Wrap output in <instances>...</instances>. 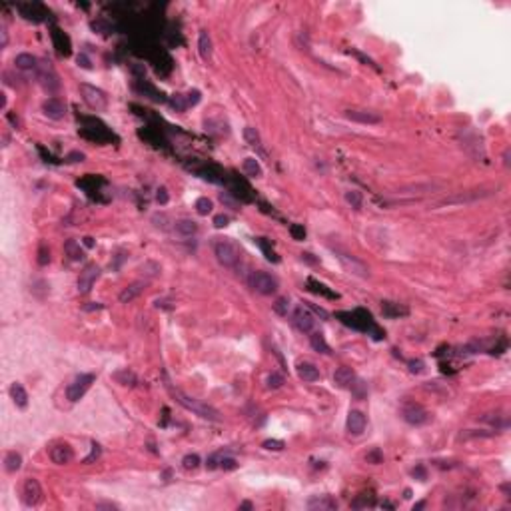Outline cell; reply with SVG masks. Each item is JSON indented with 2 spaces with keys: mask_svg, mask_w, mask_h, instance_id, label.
Masks as SVG:
<instances>
[{
  "mask_svg": "<svg viewBox=\"0 0 511 511\" xmlns=\"http://www.w3.org/2000/svg\"><path fill=\"white\" fill-rule=\"evenodd\" d=\"M294 324L300 332H312L314 326H316V320L304 306H300V308L294 310Z\"/></svg>",
  "mask_w": 511,
  "mask_h": 511,
  "instance_id": "obj_10",
  "label": "cell"
},
{
  "mask_svg": "<svg viewBox=\"0 0 511 511\" xmlns=\"http://www.w3.org/2000/svg\"><path fill=\"white\" fill-rule=\"evenodd\" d=\"M365 459H367L369 463H381V461H383V455H381L379 449H373V451H369V453L365 455Z\"/></svg>",
  "mask_w": 511,
  "mask_h": 511,
  "instance_id": "obj_43",
  "label": "cell"
},
{
  "mask_svg": "<svg viewBox=\"0 0 511 511\" xmlns=\"http://www.w3.org/2000/svg\"><path fill=\"white\" fill-rule=\"evenodd\" d=\"M228 222H230V218H228L226 214H218V216L214 218V226H216V228H226Z\"/></svg>",
  "mask_w": 511,
  "mask_h": 511,
  "instance_id": "obj_47",
  "label": "cell"
},
{
  "mask_svg": "<svg viewBox=\"0 0 511 511\" xmlns=\"http://www.w3.org/2000/svg\"><path fill=\"white\" fill-rule=\"evenodd\" d=\"M170 106L176 110V112H184V110H186V106H188L186 96H182V94H174V96L170 98Z\"/></svg>",
  "mask_w": 511,
  "mask_h": 511,
  "instance_id": "obj_36",
  "label": "cell"
},
{
  "mask_svg": "<svg viewBox=\"0 0 511 511\" xmlns=\"http://www.w3.org/2000/svg\"><path fill=\"white\" fill-rule=\"evenodd\" d=\"M78 64L82 68H92V62H90V58L86 54H78Z\"/></svg>",
  "mask_w": 511,
  "mask_h": 511,
  "instance_id": "obj_51",
  "label": "cell"
},
{
  "mask_svg": "<svg viewBox=\"0 0 511 511\" xmlns=\"http://www.w3.org/2000/svg\"><path fill=\"white\" fill-rule=\"evenodd\" d=\"M174 230H176L178 236L190 238V236H194V234L198 232V224H196L194 220H190V218H182V220H176V222H174Z\"/></svg>",
  "mask_w": 511,
  "mask_h": 511,
  "instance_id": "obj_19",
  "label": "cell"
},
{
  "mask_svg": "<svg viewBox=\"0 0 511 511\" xmlns=\"http://www.w3.org/2000/svg\"><path fill=\"white\" fill-rule=\"evenodd\" d=\"M82 244H84L86 248H92V246H94V240H92L90 236H86V238H82Z\"/></svg>",
  "mask_w": 511,
  "mask_h": 511,
  "instance_id": "obj_54",
  "label": "cell"
},
{
  "mask_svg": "<svg viewBox=\"0 0 511 511\" xmlns=\"http://www.w3.org/2000/svg\"><path fill=\"white\" fill-rule=\"evenodd\" d=\"M338 258H340V262L343 264V268H345L349 274H353V276H359V278H367V276H369V270H367V266H365V264H361L359 260H355V258L347 256V254H340Z\"/></svg>",
  "mask_w": 511,
  "mask_h": 511,
  "instance_id": "obj_13",
  "label": "cell"
},
{
  "mask_svg": "<svg viewBox=\"0 0 511 511\" xmlns=\"http://www.w3.org/2000/svg\"><path fill=\"white\" fill-rule=\"evenodd\" d=\"M98 276H100V268H98L96 264H88V266L80 272V278H78V292H80V294H88V292L94 288Z\"/></svg>",
  "mask_w": 511,
  "mask_h": 511,
  "instance_id": "obj_9",
  "label": "cell"
},
{
  "mask_svg": "<svg viewBox=\"0 0 511 511\" xmlns=\"http://www.w3.org/2000/svg\"><path fill=\"white\" fill-rule=\"evenodd\" d=\"M94 373H80V375H76L74 379H72V383H68V387H66V397L70 399V401H78V399H82L84 397V393L90 389V385L94 383Z\"/></svg>",
  "mask_w": 511,
  "mask_h": 511,
  "instance_id": "obj_5",
  "label": "cell"
},
{
  "mask_svg": "<svg viewBox=\"0 0 511 511\" xmlns=\"http://www.w3.org/2000/svg\"><path fill=\"white\" fill-rule=\"evenodd\" d=\"M20 12L24 14V18L34 20V22H40V20H44V16H46V10H44L40 4H22V6H20Z\"/></svg>",
  "mask_w": 511,
  "mask_h": 511,
  "instance_id": "obj_20",
  "label": "cell"
},
{
  "mask_svg": "<svg viewBox=\"0 0 511 511\" xmlns=\"http://www.w3.org/2000/svg\"><path fill=\"white\" fill-rule=\"evenodd\" d=\"M290 234H292V238H294V240H298V242H300V240H304V238H306V228H304L302 224H292V226H290Z\"/></svg>",
  "mask_w": 511,
  "mask_h": 511,
  "instance_id": "obj_38",
  "label": "cell"
},
{
  "mask_svg": "<svg viewBox=\"0 0 511 511\" xmlns=\"http://www.w3.org/2000/svg\"><path fill=\"white\" fill-rule=\"evenodd\" d=\"M381 312L385 318H399V316H407L409 310L405 306H399L395 302H381Z\"/></svg>",
  "mask_w": 511,
  "mask_h": 511,
  "instance_id": "obj_24",
  "label": "cell"
},
{
  "mask_svg": "<svg viewBox=\"0 0 511 511\" xmlns=\"http://www.w3.org/2000/svg\"><path fill=\"white\" fill-rule=\"evenodd\" d=\"M252 507H254V505H252L250 501H244V503L240 505V509H252Z\"/></svg>",
  "mask_w": 511,
  "mask_h": 511,
  "instance_id": "obj_57",
  "label": "cell"
},
{
  "mask_svg": "<svg viewBox=\"0 0 511 511\" xmlns=\"http://www.w3.org/2000/svg\"><path fill=\"white\" fill-rule=\"evenodd\" d=\"M52 42H54V48L58 50V54L60 56H68L70 54V38L62 32V30H58V28H54L52 30Z\"/></svg>",
  "mask_w": 511,
  "mask_h": 511,
  "instance_id": "obj_17",
  "label": "cell"
},
{
  "mask_svg": "<svg viewBox=\"0 0 511 511\" xmlns=\"http://www.w3.org/2000/svg\"><path fill=\"white\" fill-rule=\"evenodd\" d=\"M298 375H300V379H304V381H318L320 379V369L314 365V363H310V361H300L298 363Z\"/></svg>",
  "mask_w": 511,
  "mask_h": 511,
  "instance_id": "obj_18",
  "label": "cell"
},
{
  "mask_svg": "<svg viewBox=\"0 0 511 511\" xmlns=\"http://www.w3.org/2000/svg\"><path fill=\"white\" fill-rule=\"evenodd\" d=\"M42 110H44V114H46L48 118H52V120H62V118L66 116V106H64V102H62L60 98H48V100L42 104Z\"/></svg>",
  "mask_w": 511,
  "mask_h": 511,
  "instance_id": "obj_14",
  "label": "cell"
},
{
  "mask_svg": "<svg viewBox=\"0 0 511 511\" xmlns=\"http://www.w3.org/2000/svg\"><path fill=\"white\" fill-rule=\"evenodd\" d=\"M14 64H16L18 70H34L36 68V58L32 54H28V52H22V54L16 56Z\"/></svg>",
  "mask_w": 511,
  "mask_h": 511,
  "instance_id": "obj_29",
  "label": "cell"
},
{
  "mask_svg": "<svg viewBox=\"0 0 511 511\" xmlns=\"http://www.w3.org/2000/svg\"><path fill=\"white\" fill-rule=\"evenodd\" d=\"M22 499H24V505L26 507H34L42 501V487L38 483V479L34 477H28L24 481V487H22Z\"/></svg>",
  "mask_w": 511,
  "mask_h": 511,
  "instance_id": "obj_8",
  "label": "cell"
},
{
  "mask_svg": "<svg viewBox=\"0 0 511 511\" xmlns=\"http://www.w3.org/2000/svg\"><path fill=\"white\" fill-rule=\"evenodd\" d=\"M401 417L409 425H423L429 421V413L419 405V403H405L401 407Z\"/></svg>",
  "mask_w": 511,
  "mask_h": 511,
  "instance_id": "obj_7",
  "label": "cell"
},
{
  "mask_svg": "<svg viewBox=\"0 0 511 511\" xmlns=\"http://www.w3.org/2000/svg\"><path fill=\"white\" fill-rule=\"evenodd\" d=\"M308 288L314 292V294H320V296H326V298H330V300H338L340 296L336 294V292H332V290H328V286H324V284H320L318 280H314V278H308Z\"/></svg>",
  "mask_w": 511,
  "mask_h": 511,
  "instance_id": "obj_25",
  "label": "cell"
},
{
  "mask_svg": "<svg viewBox=\"0 0 511 511\" xmlns=\"http://www.w3.org/2000/svg\"><path fill=\"white\" fill-rule=\"evenodd\" d=\"M345 202L351 204V208H359L361 206V194L357 190H349V192H345Z\"/></svg>",
  "mask_w": 511,
  "mask_h": 511,
  "instance_id": "obj_37",
  "label": "cell"
},
{
  "mask_svg": "<svg viewBox=\"0 0 511 511\" xmlns=\"http://www.w3.org/2000/svg\"><path fill=\"white\" fill-rule=\"evenodd\" d=\"M96 507H98V509H100V507H110V509H116V505H114V503H98Z\"/></svg>",
  "mask_w": 511,
  "mask_h": 511,
  "instance_id": "obj_56",
  "label": "cell"
},
{
  "mask_svg": "<svg viewBox=\"0 0 511 511\" xmlns=\"http://www.w3.org/2000/svg\"><path fill=\"white\" fill-rule=\"evenodd\" d=\"M182 463H184L186 469H196V467L200 465V457H198L196 453H190V455H186V457L182 459Z\"/></svg>",
  "mask_w": 511,
  "mask_h": 511,
  "instance_id": "obj_40",
  "label": "cell"
},
{
  "mask_svg": "<svg viewBox=\"0 0 511 511\" xmlns=\"http://www.w3.org/2000/svg\"><path fill=\"white\" fill-rule=\"evenodd\" d=\"M250 288L262 296H272L278 292V280L272 274L258 270V272H252L250 276Z\"/></svg>",
  "mask_w": 511,
  "mask_h": 511,
  "instance_id": "obj_4",
  "label": "cell"
},
{
  "mask_svg": "<svg viewBox=\"0 0 511 511\" xmlns=\"http://www.w3.org/2000/svg\"><path fill=\"white\" fill-rule=\"evenodd\" d=\"M413 475H417V477H419V481H425V471H423V467L413 469Z\"/></svg>",
  "mask_w": 511,
  "mask_h": 511,
  "instance_id": "obj_52",
  "label": "cell"
},
{
  "mask_svg": "<svg viewBox=\"0 0 511 511\" xmlns=\"http://www.w3.org/2000/svg\"><path fill=\"white\" fill-rule=\"evenodd\" d=\"M156 200H158V204H168V200H170L168 190L166 188H158L156 190Z\"/></svg>",
  "mask_w": 511,
  "mask_h": 511,
  "instance_id": "obj_46",
  "label": "cell"
},
{
  "mask_svg": "<svg viewBox=\"0 0 511 511\" xmlns=\"http://www.w3.org/2000/svg\"><path fill=\"white\" fill-rule=\"evenodd\" d=\"M310 308H312V310H314V312H316V314H318V316H322V318H324V320H326V318H328V312H324V310H322V308H316V306H312V304H310Z\"/></svg>",
  "mask_w": 511,
  "mask_h": 511,
  "instance_id": "obj_53",
  "label": "cell"
},
{
  "mask_svg": "<svg viewBox=\"0 0 511 511\" xmlns=\"http://www.w3.org/2000/svg\"><path fill=\"white\" fill-rule=\"evenodd\" d=\"M80 92H82V100H84L92 110H104V108H106L108 98H106V94H104L100 88H96V86H92V84H80Z\"/></svg>",
  "mask_w": 511,
  "mask_h": 511,
  "instance_id": "obj_6",
  "label": "cell"
},
{
  "mask_svg": "<svg viewBox=\"0 0 511 511\" xmlns=\"http://www.w3.org/2000/svg\"><path fill=\"white\" fill-rule=\"evenodd\" d=\"M72 457H74V451H72V447L68 443H56V445L50 447V459L54 463H58V465L70 463Z\"/></svg>",
  "mask_w": 511,
  "mask_h": 511,
  "instance_id": "obj_11",
  "label": "cell"
},
{
  "mask_svg": "<svg viewBox=\"0 0 511 511\" xmlns=\"http://www.w3.org/2000/svg\"><path fill=\"white\" fill-rule=\"evenodd\" d=\"M218 463H220V467H222V469H228V471H232V469H236V467H238V463H236V459H234V457H222Z\"/></svg>",
  "mask_w": 511,
  "mask_h": 511,
  "instance_id": "obj_42",
  "label": "cell"
},
{
  "mask_svg": "<svg viewBox=\"0 0 511 511\" xmlns=\"http://www.w3.org/2000/svg\"><path fill=\"white\" fill-rule=\"evenodd\" d=\"M0 32H2V48H4V46H6V42H8V36H6V30H4V28H2Z\"/></svg>",
  "mask_w": 511,
  "mask_h": 511,
  "instance_id": "obj_55",
  "label": "cell"
},
{
  "mask_svg": "<svg viewBox=\"0 0 511 511\" xmlns=\"http://www.w3.org/2000/svg\"><path fill=\"white\" fill-rule=\"evenodd\" d=\"M338 318H340L345 326H349V328H353V330H361V332L371 330V332H375V334H377L375 338H381V332L375 328V324H373V320H371V314H369V312H365V310L340 312V314H338Z\"/></svg>",
  "mask_w": 511,
  "mask_h": 511,
  "instance_id": "obj_2",
  "label": "cell"
},
{
  "mask_svg": "<svg viewBox=\"0 0 511 511\" xmlns=\"http://www.w3.org/2000/svg\"><path fill=\"white\" fill-rule=\"evenodd\" d=\"M345 118L359 122V124H379L381 116L371 110H345Z\"/></svg>",
  "mask_w": 511,
  "mask_h": 511,
  "instance_id": "obj_15",
  "label": "cell"
},
{
  "mask_svg": "<svg viewBox=\"0 0 511 511\" xmlns=\"http://www.w3.org/2000/svg\"><path fill=\"white\" fill-rule=\"evenodd\" d=\"M256 242H258V246H260V248H262V252H264V254H266V258H268V260H270V262H274V264H278V262H280V258H278V254H276V252H274V248H270V244H268V242H266V238H258V240H256Z\"/></svg>",
  "mask_w": 511,
  "mask_h": 511,
  "instance_id": "obj_33",
  "label": "cell"
},
{
  "mask_svg": "<svg viewBox=\"0 0 511 511\" xmlns=\"http://www.w3.org/2000/svg\"><path fill=\"white\" fill-rule=\"evenodd\" d=\"M244 172L250 178H262L264 176V170H262V166H260V162L256 158H246L244 160Z\"/></svg>",
  "mask_w": 511,
  "mask_h": 511,
  "instance_id": "obj_30",
  "label": "cell"
},
{
  "mask_svg": "<svg viewBox=\"0 0 511 511\" xmlns=\"http://www.w3.org/2000/svg\"><path fill=\"white\" fill-rule=\"evenodd\" d=\"M353 381H355V371L347 365H341L336 369L334 373V383L341 387V389H347V387H353Z\"/></svg>",
  "mask_w": 511,
  "mask_h": 511,
  "instance_id": "obj_16",
  "label": "cell"
},
{
  "mask_svg": "<svg viewBox=\"0 0 511 511\" xmlns=\"http://www.w3.org/2000/svg\"><path fill=\"white\" fill-rule=\"evenodd\" d=\"M196 212L200 216H208L212 212V200L210 198H198L196 200Z\"/></svg>",
  "mask_w": 511,
  "mask_h": 511,
  "instance_id": "obj_34",
  "label": "cell"
},
{
  "mask_svg": "<svg viewBox=\"0 0 511 511\" xmlns=\"http://www.w3.org/2000/svg\"><path fill=\"white\" fill-rule=\"evenodd\" d=\"M48 262H50V250H48L46 244L42 242L40 248H38V264H40V266H46Z\"/></svg>",
  "mask_w": 511,
  "mask_h": 511,
  "instance_id": "obj_39",
  "label": "cell"
},
{
  "mask_svg": "<svg viewBox=\"0 0 511 511\" xmlns=\"http://www.w3.org/2000/svg\"><path fill=\"white\" fill-rule=\"evenodd\" d=\"M349 54H353V56H357V58H359V60H361V62H363V64H367V66H373V68H377V66H375V64H373V60H371V58H367V56H363V54H361V52H357V50H349Z\"/></svg>",
  "mask_w": 511,
  "mask_h": 511,
  "instance_id": "obj_50",
  "label": "cell"
},
{
  "mask_svg": "<svg viewBox=\"0 0 511 511\" xmlns=\"http://www.w3.org/2000/svg\"><path fill=\"white\" fill-rule=\"evenodd\" d=\"M264 447L270 449V451H282L286 447V443L280 441V439H268V441H264Z\"/></svg>",
  "mask_w": 511,
  "mask_h": 511,
  "instance_id": "obj_41",
  "label": "cell"
},
{
  "mask_svg": "<svg viewBox=\"0 0 511 511\" xmlns=\"http://www.w3.org/2000/svg\"><path fill=\"white\" fill-rule=\"evenodd\" d=\"M409 371L411 373H421L423 371V361L421 359H411L409 361Z\"/></svg>",
  "mask_w": 511,
  "mask_h": 511,
  "instance_id": "obj_48",
  "label": "cell"
},
{
  "mask_svg": "<svg viewBox=\"0 0 511 511\" xmlns=\"http://www.w3.org/2000/svg\"><path fill=\"white\" fill-rule=\"evenodd\" d=\"M266 383H268V387H270V389H278V387H282V385H284V375H282V373L272 371V373L268 375Z\"/></svg>",
  "mask_w": 511,
  "mask_h": 511,
  "instance_id": "obj_35",
  "label": "cell"
},
{
  "mask_svg": "<svg viewBox=\"0 0 511 511\" xmlns=\"http://www.w3.org/2000/svg\"><path fill=\"white\" fill-rule=\"evenodd\" d=\"M308 507L310 509H336L338 503L330 497V495H324V497H314L308 501Z\"/></svg>",
  "mask_w": 511,
  "mask_h": 511,
  "instance_id": "obj_27",
  "label": "cell"
},
{
  "mask_svg": "<svg viewBox=\"0 0 511 511\" xmlns=\"http://www.w3.org/2000/svg\"><path fill=\"white\" fill-rule=\"evenodd\" d=\"M98 457H100V445H98V443H92V453L84 459V463H92V461L98 459Z\"/></svg>",
  "mask_w": 511,
  "mask_h": 511,
  "instance_id": "obj_49",
  "label": "cell"
},
{
  "mask_svg": "<svg viewBox=\"0 0 511 511\" xmlns=\"http://www.w3.org/2000/svg\"><path fill=\"white\" fill-rule=\"evenodd\" d=\"M198 52H200L204 62H208L212 58V38L206 30H202L200 36H198Z\"/></svg>",
  "mask_w": 511,
  "mask_h": 511,
  "instance_id": "obj_21",
  "label": "cell"
},
{
  "mask_svg": "<svg viewBox=\"0 0 511 511\" xmlns=\"http://www.w3.org/2000/svg\"><path fill=\"white\" fill-rule=\"evenodd\" d=\"M214 254L218 258V262L224 266V268H236L242 260V252L240 248L230 242V240H216L214 242Z\"/></svg>",
  "mask_w": 511,
  "mask_h": 511,
  "instance_id": "obj_3",
  "label": "cell"
},
{
  "mask_svg": "<svg viewBox=\"0 0 511 511\" xmlns=\"http://www.w3.org/2000/svg\"><path fill=\"white\" fill-rule=\"evenodd\" d=\"M64 252L70 256V260H74V262H80V260H84V250L80 248V242H76V240H68L66 244H64Z\"/></svg>",
  "mask_w": 511,
  "mask_h": 511,
  "instance_id": "obj_28",
  "label": "cell"
},
{
  "mask_svg": "<svg viewBox=\"0 0 511 511\" xmlns=\"http://www.w3.org/2000/svg\"><path fill=\"white\" fill-rule=\"evenodd\" d=\"M144 288H146V282H134V284H130V286L120 294V302H122V304L132 302L134 298H138V296L144 292Z\"/></svg>",
  "mask_w": 511,
  "mask_h": 511,
  "instance_id": "obj_23",
  "label": "cell"
},
{
  "mask_svg": "<svg viewBox=\"0 0 511 511\" xmlns=\"http://www.w3.org/2000/svg\"><path fill=\"white\" fill-rule=\"evenodd\" d=\"M10 397H12L14 405L20 407V409H24L28 405V393H26V389L20 383H12L10 385Z\"/></svg>",
  "mask_w": 511,
  "mask_h": 511,
  "instance_id": "obj_22",
  "label": "cell"
},
{
  "mask_svg": "<svg viewBox=\"0 0 511 511\" xmlns=\"http://www.w3.org/2000/svg\"><path fill=\"white\" fill-rule=\"evenodd\" d=\"M244 140H246V144L258 148V146H260V132H258L254 126H246V128H244Z\"/></svg>",
  "mask_w": 511,
  "mask_h": 511,
  "instance_id": "obj_32",
  "label": "cell"
},
{
  "mask_svg": "<svg viewBox=\"0 0 511 511\" xmlns=\"http://www.w3.org/2000/svg\"><path fill=\"white\" fill-rule=\"evenodd\" d=\"M186 102H188V106H196L200 102V92L198 90H190L188 96H186Z\"/></svg>",
  "mask_w": 511,
  "mask_h": 511,
  "instance_id": "obj_45",
  "label": "cell"
},
{
  "mask_svg": "<svg viewBox=\"0 0 511 511\" xmlns=\"http://www.w3.org/2000/svg\"><path fill=\"white\" fill-rule=\"evenodd\" d=\"M166 387H168V391H170V395L180 403V405H184L186 409H190V411H194L196 415H200V417H204V419H210V421H220L222 417H220V411L218 409H214L212 405H208V403H202V401H198V399H194V397H190V395H186L184 391H180L178 387H174L170 381H166Z\"/></svg>",
  "mask_w": 511,
  "mask_h": 511,
  "instance_id": "obj_1",
  "label": "cell"
},
{
  "mask_svg": "<svg viewBox=\"0 0 511 511\" xmlns=\"http://www.w3.org/2000/svg\"><path fill=\"white\" fill-rule=\"evenodd\" d=\"M288 304H290V302H288L286 298H280V300L276 302V306H274V308H276V312H278V314L286 316V314H288Z\"/></svg>",
  "mask_w": 511,
  "mask_h": 511,
  "instance_id": "obj_44",
  "label": "cell"
},
{
  "mask_svg": "<svg viewBox=\"0 0 511 511\" xmlns=\"http://www.w3.org/2000/svg\"><path fill=\"white\" fill-rule=\"evenodd\" d=\"M20 465H22V455L18 451H8L4 457V469L8 473H14L20 469Z\"/></svg>",
  "mask_w": 511,
  "mask_h": 511,
  "instance_id": "obj_26",
  "label": "cell"
},
{
  "mask_svg": "<svg viewBox=\"0 0 511 511\" xmlns=\"http://www.w3.org/2000/svg\"><path fill=\"white\" fill-rule=\"evenodd\" d=\"M310 343H312V347H314L316 351H320V353H332L330 345L326 343L322 334H312V336H310Z\"/></svg>",
  "mask_w": 511,
  "mask_h": 511,
  "instance_id": "obj_31",
  "label": "cell"
},
{
  "mask_svg": "<svg viewBox=\"0 0 511 511\" xmlns=\"http://www.w3.org/2000/svg\"><path fill=\"white\" fill-rule=\"evenodd\" d=\"M365 415L361 413V411H357V409H351L349 413H347V421H345V427H347V431L351 433V435H361L363 431H365Z\"/></svg>",
  "mask_w": 511,
  "mask_h": 511,
  "instance_id": "obj_12",
  "label": "cell"
}]
</instances>
